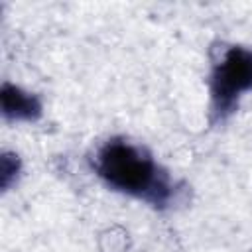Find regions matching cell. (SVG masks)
Returning a JSON list of instances; mask_svg holds the SVG:
<instances>
[{
    "label": "cell",
    "instance_id": "obj_3",
    "mask_svg": "<svg viewBox=\"0 0 252 252\" xmlns=\"http://www.w3.org/2000/svg\"><path fill=\"white\" fill-rule=\"evenodd\" d=\"M0 104L2 114L10 120H35L41 114V102L37 100V96L10 83L2 85Z\"/></svg>",
    "mask_w": 252,
    "mask_h": 252
},
{
    "label": "cell",
    "instance_id": "obj_1",
    "mask_svg": "<svg viewBox=\"0 0 252 252\" xmlns=\"http://www.w3.org/2000/svg\"><path fill=\"white\" fill-rule=\"evenodd\" d=\"M94 169L116 191L142 197L156 207L165 205L171 185L158 163L126 140H108L94 158Z\"/></svg>",
    "mask_w": 252,
    "mask_h": 252
},
{
    "label": "cell",
    "instance_id": "obj_4",
    "mask_svg": "<svg viewBox=\"0 0 252 252\" xmlns=\"http://www.w3.org/2000/svg\"><path fill=\"white\" fill-rule=\"evenodd\" d=\"M20 171V159L16 154H4L0 159V185L2 189H8L12 185V181L18 177Z\"/></svg>",
    "mask_w": 252,
    "mask_h": 252
},
{
    "label": "cell",
    "instance_id": "obj_2",
    "mask_svg": "<svg viewBox=\"0 0 252 252\" xmlns=\"http://www.w3.org/2000/svg\"><path fill=\"white\" fill-rule=\"evenodd\" d=\"M246 91H252V51L244 47H228L215 63L211 75L215 116L224 118Z\"/></svg>",
    "mask_w": 252,
    "mask_h": 252
}]
</instances>
